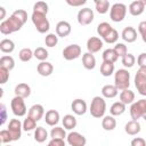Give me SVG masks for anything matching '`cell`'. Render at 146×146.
<instances>
[{"label": "cell", "instance_id": "10", "mask_svg": "<svg viewBox=\"0 0 146 146\" xmlns=\"http://www.w3.org/2000/svg\"><path fill=\"white\" fill-rule=\"evenodd\" d=\"M94 21V11L90 8H82L78 13V22L80 25H89Z\"/></svg>", "mask_w": 146, "mask_h": 146}, {"label": "cell", "instance_id": "19", "mask_svg": "<svg viewBox=\"0 0 146 146\" xmlns=\"http://www.w3.org/2000/svg\"><path fill=\"white\" fill-rule=\"evenodd\" d=\"M44 122L50 127H56L59 122V113L56 110H49L44 114Z\"/></svg>", "mask_w": 146, "mask_h": 146}, {"label": "cell", "instance_id": "49", "mask_svg": "<svg viewBox=\"0 0 146 146\" xmlns=\"http://www.w3.org/2000/svg\"><path fill=\"white\" fill-rule=\"evenodd\" d=\"M131 146H146V140L141 137H136L131 140Z\"/></svg>", "mask_w": 146, "mask_h": 146}, {"label": "cell", "instance_id": "23", "mask_svg": "<svg viewBox=\"0 0 146 146\" xmlns=\"http://www.w3.org/2000/svg\"><path fill=\"white\" fill-rule=\"evenodd\" d=\"M102 127L106 131H112L116 127V120L114 119L113 115H106L102 120Z\"/></svg>", "mask_w": 146, "mask_h": 146}, {"label": "cell", "instance_id": "33", "mask_svg": "<svg viewBox=\"0 0 146 146\" xmlns=\"http://www.w3.org/2000/svg\"><path fill=\"white\" fill-rule=\"evenodd\" d=\"M102 57H103V62H110V63H113V64H114V63L117 60V58H119L117 55L115 54V51L113 50V48H112V49L108 48V49L104 50Z\"/></svg>", "mask_w": 146, "mask_h": 146}, {"label": "cell", "instance_id": "57", "mask_svg": "<svg viewBox=\"0 0 146 146\" xmlns=\"http://www.w3.org/2000/svg\"><path fill=\"white\" fill-rule=\"evenodd\" d=\"M5 146H10V145H5Z\"/></svg>", "mask_w": 146, "mask_h": 146}, {"label": "cell", "instance_id": "25", "mask_svg": "<svg viewBox=\"0 0 146 146\" xmlns=\"http://www.w3.org/2000/svg\"><path fill=\"white\" fill-rule=\"evenodd\" d=\"M135 100V94L133 91H131L130 89H125V90H122L121 94H120V102L123 103L124 105H128V104H132Z\"/></svg>", "mask_w": 146, "mask_h": 146}, {"label": "cell", "instance_id": "6", "mask_svg": "<svg viewBox=\"0 0 146 146\" xmlns=\"http://www.w3.org/2000/svg\"><path fill=\"white\" fill-rule=\"evenodd\" d=\"M127 14V6L121 2L114 3L110 9V17L113 22H122Z\"/></svg>", "mask_w": 146, "mask_h": 146}, {"label": "cell", "instance_id": "32", "mask_svg": "<svg viewBox=\"0 0 146 146\" xmlns=\"http://www.w3.org/2000/svg\"><path fill=\"white\" fill-rule=\"evenodd\" d=\"M48 138V132L43 127H36L34 130V139L36 143H43Z\"/></svg>", "mask_w": 146, "mask_h": 146}, {"label": "cell", "instance_id": "1", "mask_svg": "<svg viewBox=\"0 0 146 146\" xmlns=\"http://www.w3.org/2000/svg\"><path fill=\"white\" fill-rule=\"evenodd\" d=\"M24 25V23L18 19L15 15L11 14V16L5 21L1 22L0 24V32L5 35H8V34H11L14 32H17L22 29V26Z\"/></svg>", "mask_w": 146, "mask_h": 146}, {"label": "cell", "instance_id": "44", "mask_svg": "<svg viewBox=\"0 0 146 146\" xmlns=\"http://www.w3.org/2000/svg\"><path fill=\"white\" fill-rule=\"evenodd\" d=\"M117 39H119V33H117V31L115 29H113L103 40L105 42H107V43H115L117 41Z\"/></svg>", "mask_w": 146, "mask_h": 146}, {"label": "cell", "instance_id": "54", "mask_svg": "<svg viewBox=\"0 0 146 146\" xmlns=\"http://www.w3.org/2000/svg\"><path fill=\"white\" fill-rule=\"evenodd\" d=\"M0 113H1V124H5L6 120H7V110H6V106L3 104L0 105Z\"/></svg>", "mask_w": 146, "mask_h": 146}, {"label": "cell", "instance_id": "20", "mask_svg": "<svg viewBox=\"0 0 146 146\" xmlns=\"http://www.w3.org/2000/svg\"><path fill=\"white\" fill-rule=\"evenodd\" d=\"M15 96H18V97H22V98H27L30 95H31V88L27 83H18L16 87H15Z\"/></svg>", "mask_w": 146, "mask_h": 146}, {"label": "cell", "instance_id": "38", "mask_svg": "<svg viewBox=\"0 0 146 146\" xmlns=\"http://www.w3.org/2000/svg\"><path fill=\"white\" fill-rule=\"evenodd\" d=\"M121 63H122V65L124 66V67H132L133 65H135V63H136V57L132 55V54H127V55H124L122 58H121Z\"/></svg>", "mask_w": 146, "mask_h": 146}, {"label": "cell", "instance_id": "22", "mask_svg": "<svg viewBox=\"0 0 146 146\" xmlns=\"http://www.w3.org/2000/svg\"><path fill=\"white\" fill-rule=\"evenodd\" d=\"M82 65L86 70H94L96 66V58L90 52H84L82 55Z\"/></svg>", "mask_w": 146, "mask_h": 146}, {"label": "cell", "instance_id": "17", "mask_svg": "<svg viewBox=\"0 0 146 146\" xmlns=\"http://www.w3.org/2000/svg\"><path fill=\"white\" fill-rule=\"evenodd\" d=\"M121 36L122 39L128 42V43H131V42H135L136 39H137V31L135 30V27L132 26H127L123 29L122 33H121Z\"/></svg>", "mask_w": 146, "mask_h": 146}, {"label": "cell", "instance_id": "50", "mask_svg": "<svg viewBox=\"0 0 146 146\" xmlns=\"http://www.w3.org/2000/svg\"><path fill=\"white\" fill-rule=\"evenodd\" d=\"M137 64L139 67H146V52L139 54V56L137 58Z\"/></svg>", "mask_w": 146, "mask_h": 146}, {"label": "cell", "instance_id": "52", "mask_svg": "<svg viewBox=\"0 0 146 146\" xmlns=\"http://www.w3.org/2000/svg\"><path fill=\"white\" fill-rule=\"evenodd\" d=\"M47 146H65L64 139H51Z\"/></svg>", "mask_w": 146, "mask_h": 146}, {"label": "cell", "instance_id": "51", "mask_svg": "<svg viewBox=\"0 0 146 146\" xmlns=\"http://www.w3.org/2000/svg\"><path fill=\"white\" fill-rule=\"evenodd\" d=\"M135 86L141 96H146V82H138L135 83Z\"/></svg>", "mask_w": 146, "mask_h": 146}, {"label": "cell", "instance_id": "4", "mask_svg": "<svg viewBox=\"0 0 146 146\" xmlns=\"http://www.w3.org/2000/svg\"><path fill=\"white\" fill-rule=\"evenodd\" d=\"M31 19H32V23L34 24V26H35V29L39 33H46V32L49 31L50 23L47 18V15L33 11L32 15H31Z\"/></svg>", "mask_w": 146, "mask_h": 146}, {"label": "cell", "instance_id": "31", "mask_svg": "<svg viewBox=\"0 0 146 146\" xmlns=\"http://www.w3.org/2000/svg\"><path fill=\"white\" fill-rule=\"evenodd\" d=\"M114 70H115V66L113 63L103 62L100 65V74L103 76H111L114 73Z\"/></svg>", "mask_w": 146, "mask_h": 146}, {"label": "cell", "instance_id": "45", "mask_svg": "<svg viewBox=\"0 0 146 146\" xmlns=\"http://www.w3.org/2000/svg\"><path fill=\"white\" fill-rule=\"evenodd\" d=\"M0 141L2 144H8L10 141H14L13 140V137H11V135H10V132H9L8 129H3V130L0 131Z\"/></svg>", "mask_w": 146, "mask_h": 146}, {"label": "cell", "instance_id": "39", "mask_svg": "<svg viewBox=\"0 0 146 146\" xmlns=\"http://www.w3.org/2000/svg\"><path fill=\"white\" fill-rule=\"evenodd\" d=\"M33 54H34V57H35L36 59H39L40 62H44V60L48 58V51H47L46 48H43V47H38V48L33 51Z\"/></svg>", "mask_w": 146, "mask_h": 146}, {"label": "cell", "instance_id": "18", "mask_svg": "<svg viewBox=\"0 0 146 146\" xmlns=\"http://www.w3.org/2000/svg\"><path fill=\"white\" fill-rule=\"evenodd\" d=\"M36 71L41 76H49L54 71V66L50 62H40L36 66Z\"/></svg>", "mask_w": 146, "mask_h": 146}, {"label": "cell", "instance_id": "7", "mask_svg": "<svg viewBox=\"0 0 146 146\" xmlns=\"http://www.w3.org/2000/svg\"><path fill=\"white\" fill-rule=\"evenodd\" d=\"M10 107H11V111L14 113L15 116H24L27 112V108H26V105H25V102H24V98L22 97H18V96H15L11 102H10Z\"/></svg>", "mask_w": 146, "mask_h": 146}, {"label": "cell", "instance_id": "15", "mask_svg": "<svg viewBox=\"0 0 146 146\" xmlns=\"http://www.w3.org/2000/svg\"><path fill=\"white\" fill-rule=\"evenodd\" d=\"M71 108L73 111V113H75L76 115H83L87 112V103L83 99H74L71 104Z\"/></svg>", "mask_w": 146, "mask_h": 146}, {"label": "cell", "instance_id": "14", "mask_svg": "<svg viewBox=\"0 0 146 146\" xmlns=\"http://www.w3.org/2000/svg\"><path fill=\"white\" fill-rule=\"evenodd\" d=\"M144 10H145V1L143 0H136L129 5V13L132 16H139L144 13Z\"/></svg>", "mask_w": 146, "mask_h": 146}, {"label": "cell", "instance_id": "37", "mask_svg": "<svg viewBox=\"0 0 146 146\" xmlns=\"http://www.w3.org/2000/svg\"><path fill=\"white\" fill-rule=\"evenodd\" d=\"M33 56H34V54L30 48H23V49H21V51L18 54V57L22 62H29L32 59Z\"/></svg>", "mask_w": 146, "mask_h": 146}, {"label": "cell", "instance_id": "47", "mask_svg": "<svg viewBox=\"0 0 146 146\" xmlns=\"http://www.w3.org/2000/svg\"><path fill=\"white\" fill-rule=\"evenodd\" d=\"M9 79V71L3 68V67H0V83L1 84H5Z\"/></svg>", "mask_w": 146, "mask_h": 146}, {"label": "cell", "instance_id": "5", "mask_svg": "<svg viewBox=\"0 0 146 146\" xmlns=\"http://www.w3.org/2000/svg\"><path fill=\"white\" fill-rule=\"evenodd\" d=\"M145 114H146V99H139L131 104L130 116L132 120L138 121V119L143 117Z\"/></svg>", "mask_w": 146, "mask_h": 146}, {"label": "cell", "instance_id": "35", "mask_svg": "<svg viewBox=\"0 0 146 146\" xmlns=\"http://www.w3.org/2000/svg\"><path fill=\"white\" fill-rule=\"evenodd\" d=\"M95 7H96L97 13L106 14L110 10V2L107 0H96L95 1Z\"/></svg>", "mask_w": 146, "mask_h": 146}, {"label": "cell", "instance_id": "53", "mask_svg": "<svg viewBox=\"0 0 146 146\" xmlns=\"http://www.w3.org/2000/svg\"><path fill=\"white\" fill-rule=\"evenodd\" d=\"M66 2H67V5H70V6H72V7H79V6H82V5H84L87 1L86 0H66Z\"/></svg>", "mask_w": 146, "mask_h": 146}, {"label": "cell", "instance_id": "26", "mask_svg": "<svg viewBox=\"0 0 146 146\" xmlns=\"http://www.w3.org/2000/svg\"><path fill=\"white\" fill-rule=\"evenodd\" d=\"M14 49H15V43H14L13 40L6 38V39H2V40L0 41V50H1L2 52H5V54H10V52L14 51Z\"/></svg>", "mask_w": 146, "mask_h": 146}, {"label": "cell", "instance_id": "21", "mask_svg": "<svg viewBox=\"0 0 146 146\" xmlns=\"http://www.w3.org/2000/svg\"><path fill=\"white\" fill-rule=\"evenodd\" d=\"M140 129H141L140 123H139L138 121H135V120H131V121L127 122L125 125H124V131H125L128 135H130V136L138 135V133L140 132Z\"/></svg>", "mask_w": 146, "mask_h": 146}, {"label": "cell", "instance_id": "8", "mask_svg": "<svg viewBox=\"0 0 146 146\" xmlns=\"http://www.w3.org/2000/svg\"><path fill=\"white\" fill-rule=\"evenodd\" d=\"M8 130L13 137V140H18L22 136V130H23V123L18 119H11L8 124Z\"/></svg>", "mask_w": 146, "mask_h": 146}, {"label": "cell", "instance_id": "3", "mask_svg": "<svg viewBox=\"0 0 146 146\" xmlns=\"http://www.w3.org/2000/svg\"><path fill=\"white\" fill-rule=\"evenodd\" d=\"M114 86L117 90H125L130 86V73L125 68H120L114 74Z\"/></svg>", "mask_w": 146, "mask_h": 146}, {"label": "cell", "instance_id": "9", "mask_svg": "<svg viewBox=\"0 0 146 146\" xmlns=\"http://www.w3.org/2000/svg\"><path fill=\"white\" fill-rule=\"evenodd\" d=\"M81 55V47L79 44H70L64 48L63 50V57L66 60H73L79 58Z\"/></svg>", "mask_w": 146, "mask_h": 146}, {"label": "cell", "instance_id": "43", "mask_svg": "<svg viewBox=\"0 0 146 146\" xmlns=\"http://www.w3.org/2000/svg\"><path fill=\"white\" fill-rule=\"evenodd\" d=\"M146 82V67H139L135 75V83Z\"/></svg>", "mask_w": 146, "mask_h": 146}, {"label": "cell", "instance_id": "16", "mask_svg": "<svg viewBox=\"0 0 146 146\" xmlns=\"http://www.w3.org/2000/svg\"><path fill=\"white\" fill-rule=\"evenodd\" d=\"M43 115H44V108L41 104H34L29 110V116H31L35 121L41 120L43 117Z\"/></svg>", "mask_w": 146, "mask_h": 146}, {"label": "cell", "instance_id": "29", "mask_svg": "<svg viewBox=\"0 0 146 146\" xmlns=\"http://www.w3.org/2000/svg\"><path fill=\"white\" fill-rule=\"evenodd\" d=\"M112 30H113L112 25H111L110 23H107V22H102V23H99L98 26H97V33H98V35L102 36L103 39H104Z\"/></svg>", "mask_w": 146, "mask_h": 146}, {"label": "cell", "instance_id": "55", "mask_svg": "<svg viewBox=\"0 0 146 146\" xmlns=\"http://www.w3.org/2000/svg\"><path fill=\"white\" fill-rule=\"evenodd\" d=\"M0 11H1L0 19H1V21H5V16H6V9H5L3 7H0Z\"/></svg>", "mask_w": 146, "mask_h": 146}, {"label": "cell", "instance_id": "56", "mask_svg": "<svg viewBox=\"0 0 146 146\" xmlns=\"http://www.w3.org/2000/svg\"><path fill=\"white\" fill-rule=\"evenodd\" d=\"M143 119H144V120H145V121H146V114H145V115H144V116H143Z\"/></svg>", "mask_w": 146, "mask_h": 146}, {"label": "cell", "instance_id": "12", "mask_svg": "<svg viewBox=\"0 0 146 146\" xmlns=\"http://www.w3.org/2000/svg\"><path fill=\"white\" fill-rule=\"evenodd\" d=\"M103 46H104L103 40H100V38L98 36H91L87 40V49H88V52L90 54L98 52L103 48Z\"/></svg>", "mask_w": 146, "mask_h": 146}, {"label": "cell", "instance_id": "28", "mask_svg": "<svg viewBox=\"0 0 146 146\" xmlns=\"http://www.w3.org/2000/svg\"><path fill=\"white\" fill-rule=\"evenodd\" d=\"M62 122H63V127H64L65 129H67V130L74 129V128L76 127V123H78L75 116L72 115V114H66V115H64Z\"/></svg>", "mask_w": 146, "mask_h": 146}, {"label": "cell", "instance_id": "40", "mask_svg": "<svg viewBox=\"0 0 146 146\" xmlns=\"http://www.w3.org/2000/svg\"><path fill=\"white\" fill-rule=\"evenodd\" d=\"M33 11L39 13V14L47 15V13H48V5L44 1H38L33 6Z\"/></svg>", "mask_w": 146, "mask_h": 146}, {"label": "cell", "instance_id": "36", "mask_svg": "<svg viewBox=\"0 0 146 146\" xmlns=\"http://www.w3.org/2000/svg\"><path fill=\"white\" fill-rule=\"evenodd\" d=\"M36 129V121L27 115V117L23 121V130L24 131H32Z\"/></svg>", "mask_w": 146, "mask_h": 146}, {"label": "cell", "instance_id": "46", "mask_svg": "<svg viewBox=\"0 0 146 146\" xmlns=\"http://www.w3.org/2000/svg\"><path fill=\"white\" fill-rule=\"evenodd\" d=\"M13 15H15L18 19H21L24 24L26 23V21H27V13L25 11V10H23V9H17V10H15L14 13H13Z\"/></svg>", "mask_w": 146, "mask_h": 146}, {"label": "cell", "instance_id": "30", "mask_svg": "<svg viewBox=\"0 0 146 146\" xmlns=\"http://www.w3.org/2000/svg\"><path fill=\"white\" fill-rule=\"evenodd\" d=\"M0 67H3L8 71H11L14 67H15V60L11 56H8V55H5L0 58Z\"/></svg>", "mask_w": 146, "mask_h": 146}, {"label": "cell", "instance_id": "13", "mask_svg": "<svg viewBox=\"0 0 146 146\" xmlns=\"http://www.w3.org/2000/svg\"><path fill=\"white\" fill-rule=\"evenodd\" d=\"M71 31H72L71 24L68 22H66V21H60L56 25V34H57V36L65 38L71 33Z\"/></svg>", "mask_w": 146, "mask_h": 146}, {"label": "cell", "instance_id": "27", "mask_svg": "<svg viewBox=\"0 0 146 146\" xmlns=\"http://www.w3.org/2000/svg\"><path fill=\"white\" fill-rule=\"evenodd\" d=\"M125 106H127V105H124V104L121 103V102H115V103H113L112 106H111V108H110L111 115H113V116H119V115L123 114V113L125 112Z\"/></svg>", "mask_w": 146, "mask_h": 146}, {"label": "cell", "instance_id": "42", "mask_svg": "<svg viewBox=\"0 0 146 146\" xmlns=\"http://www.w3.org/2000/svg\"><path fill=\"white\" fill-rule=\"evenodd\" d=\"M113 50L115 51V54L117 55V57H121V58H122L124 55L128 54V48H127V46H125L124 43H120V42L114 46Z\"/></svg>", "mask_w": 146, "mask_h": 146}, {"label": "cell", "instance_id": "24", "mask_svg": "<svg viewBox=\"0 0 146 146\" xmlns=\"http://www.w3.org/2000/svg\"><path fill=\"white\" fill-rule=\"evenodd\" d=\"M119 94L117 88L114 84H106L102 88V95L105 98H114Z\"/></svg>", "mask_w": 146, "mask_h": 146}, {"label": "cell", "instance_id": "11", "mask_svg": "<svg viewBox=\"0 0 146 146\" xmlns=\"http://www.w3.org/2000/svg\"><path fill=\"white\" fill-rule=\"evenodd\" d=\"M66 139H67L68 145H71V146H86V144H87L86 137L76 131H71L67 135Z\"/></svg>", "mask_w": 146, "mask_h": 146}, {"label": "cell", "instance_id": "41", "mask_svg": "<svg viewBox=\"0 0 146 146\" xmlns=\"http://www.w3.org/2000/svg\"><path fill=\"white\" fill-rule=\"evenodd\" d=\"M44 43H46L47 47H50V48L51 47H55L58 43V36H57V34H55V33L47 34L46 38H44Z\"/></svg>", "mask_w": 146, "mask_h": 146}, {"label": "cell", "instance_id": "34", "mask_svg": "<svg viewBox=\"0 0 146 146\" xmlns=\"http://www.w3.org/2000/svg\"><path fill=\"white\" fill-rule=\"evenodd\" d=\"M50 137H51V139H64V138L67 137V135H66V131H65L64 128L56 125V127H54L51 129Z\"/></svg>", "mask_w": 146, "mask_h": 146}, {"label": "cell", "instance_id": "2", "mask_svg": "<svg viewBox=\"0 0 146 146\" xmlns=\"http://www.w3.org/2000/svg\"><path fill=\"white\" fill-rule=\"evenodd\" d=\"M89 111H90L91 116H94L96 119L103 117L105 112H106V102H105V99L100 96H95L91 100Z\"/></svg>", "mask_w": 146, "mask_h": 146}, {"label": "cell", "instance_id": "48", "mask_svg": "<svg viewBox=\"0 0 146 146\" xmlns=\"http://www.w3.org/2000/svg\"><path fill=\"white\" fill-rule=\"evenodd\" d=\"M138 32L140 33L143 41L146 43V21H143V22L139 23V25H138Z\"/></svg>", "mask_w": 146, "mask_h": 146}]
</instances>
